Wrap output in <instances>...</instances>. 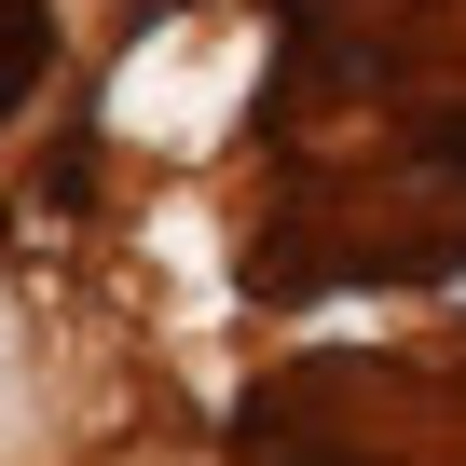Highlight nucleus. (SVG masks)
<instances>
[{
	"mask_svg": "<svg viewBox=\"0 0 466 466\" xmlns=\"http://www.w3.org/2000/svg\"><path fill=\"white\" fill-rule=\"evenodd\" d=\"M56 83V0H0V124Z\"/></svg>",
	"mask_w": 466,
	"mask_h": 466,
	"instance_id": "1",
	"label": "nucleus"
}]
</instances>
